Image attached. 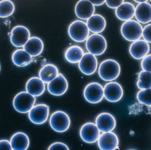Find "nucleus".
I'll use <instances>...</instances> for the list:
<instances>
[{
  "instance_id": "1a4fd4ad",
  "label": "nucleus",
  "mask_w": 151,
  "mask_h": 150,
  "mask_svg": "<svg viewBox=\"0 0 151 150\" xmlns=\"http://www.w3.org/2000/svg\"><path fill=\"white\" fill-rule=\"evenodd\" d=\"M30 38V31L23 26H15L11 32L10 41L16 47H24Z\"/></svg>"
},
{
  "instance_id": "f704fd0d",
  "label": "nucleus",
  "mask_w": 151,
  "mask_h": 150,
  "mask_svg": "<svg viewBox=\"0 0 151 150\" xmlns=\"http://www.w3.org/2000/svg\"><path fill=\"white\" fill-rule=\"evenodd\" d=\"M94 6H101L105 3V1H90Z\"/></svg>"
},
{
  "instance_id": "cd10ccee",
  "label": "nucleus",
  "mask_w": 151,
  "mask_h": 150,
  "mask_svg": "<svg viewBox=\"0 0 151 150\" xmlns=\"http://www.w3.org/2000/svg\"><path fill=\"white\" fill-rule=\"evenodd\" d=\"M15 5L12 1L4 0L0 1V17L6 18L11 16L15 11Z\"/></svg>"
},
{
  "instance_id": "0eeeda50",
  "label": "nucleus",
  "mask_w": 151,
  "mask_h": 150,
  "mask_svg": "<svg viewBox=\"0 0 151 150\" xmlns=\"http://www.w3.org/2000/svg\"><path fill=\"white\" fill-rule=\"evenodd\" d=\"M83 96L86 101L91 104H98L104 97V88L98 82H93L86 85L83 90Z\"/></svg>"
},
{
  "instance_id": "72a5a7b5",
  "label": "nucleus",
  "mask_w": 151,
  "mask_h": 150,
  "mask_svg": "<svg viewBox=\"0 0 151 150\" xmlns=\"http://www.w3.org/2000/svg\"><path fill=\"white\" fill-rule=\"evenodd\" d=\"M0 150H13L10 141L7 140H0Z\"/></svg>"
},
{
  "instance_id": "423d86ee",
  "label": "nucleus",
  "mask_w": 151,
  "mask_h": 150,
  "mask_svg": "<svg viewBox=\"0 0 151 150\" xmlns=\"http://www.w3.org/2000/svg\"><path fill=\"white\" fill-rule=\"evenodd\" d=\"M49 122L51 128L58 133H63L68 130L71 124L70 116L62 111L53 113L50 116Z\"/></svg>"
},
{
  "instance_id": "4c0bfd02",
  "label": "nucleus",
  "mask_w": 151,
  "mask_h": 150,
  "mask_svg": "<svg viewBox=\"0 0 151 150\" xmlns=\"http://www.w3.org/2000/svg\"><path fill=\"white\" fill-rule=\"evenodd\" d=\"M133 150V149H132V150Z\"/></svg>"
},
{
  "instance_id": "f03ea898",
  "label": "nucleus",
  "mask_w": 151,
  "mask_h": 150,
  "mask_svg": "<svg viewBox=\"0 0 151 150\" xmlns=\"http://www.w3.org/2000/svg\"><path fill=\"white\" fill-rule=\"evenodd\" d=\"M143 30V28L140 23L136 20H130L122 24L121 33L126 40L134 42L142 38Z\"/></svg>"
},
{
  "instance_id": "4468645a",
  "label": "nucleus",
  "mask_w": 151,
  "mask_h": 150,
  "mask_svg": "<svg viewBox=\"0 0 151 150\" xmlns=\"http://www.w3.org/2000/svg\"><path fill=\"white\" fill-rule=\"evenodd\" d=\"M96 125L100 132H112L116 126V121L113 115L109 113H102L96 118Z\"/></svg>"
},
{
  "instance_id": "4be33fe9",
  "label": "nucleus",
  "mask_w": 151,
  "mask_h": 150,
  "mask_svg": "<svg viewBox=\"0 0 151 150\" xmlns=\"http://www.w3.org/2000/svg\"><path fill=\"white\" fill-rule=\"evenodd\" d=\"M10 142L13 150H27L30 145V139L25 133L19 132L12 136Z\"/></svg>"
},
{
  "instance_id": "473e14b6",
  "label": "nucleus",
  "mask_w": 151,
  "mask_h": 150,
  "mask_svg": "<svg viewBox=\"0 0 151 150\" xmlns=\"http://www.w3.org/2000/svg\"><path fill=\"white\" fill-rule=\"evenodd\" d=\"M124 2L123 0H117V1H105V3L109 8L112 9H116L120 5Z\"/></svg>"
},
{
  "instance_id": "a878e982",
  "label": "nucleus",
  "mask_w": 151,
  "mask_h": 150,
  "mask_svg": "<svg viewBox=\"0 0 151 150\" xmlns=\"http://www.w3.org/2000/svg\"><path fill=\"white\" fill-rule=\"evenodd\" d=\"M84 55L82 48L79 46L70 47L65 51V57L66 60L71 63H78Z\"/></svg>"
},
{
  "instance_id": "39448f33",
  "label": "nucleus",
  "mask_w": 151,
  "mask_h": 150,
  "mask_svg": "<svg viewBox=\"0 0 151 150\" xmlns=\"http://www.w3.org/2000/svg\"><path fill=\"white\" fill-rule=\"evenodd\" d=\"M68 33L70 38L74 41L82 42L88 38L89 30L86 23L82 20H76L69 26Z\"/></svg>"
},
{
  "instance_id": "58836bf2",
  "label": "nucleus",
  "mask_w": 151,
  "mask_h": 150,
  "mask_svg": "<svg viewBox=\"0 0 151 150\" xmlns=\"http://www.w3.org/2000/svg\"></svg>"
},
{
  "instance_id": "7ed1b4c3",
  "label": "nucleus",
  "mask_w": 151,
  "mask_h": 150,
  "mask_svg": "<svg viewBox=\"0 0 151 150\" xmlns=\"http://www.w3.org/2000/svg\"><path fill=\"white\" fill-rule=\"evenodd\" d=\"M35 97L27 92H21L16 95L13 100L14 109L20 113H27L34 106Z\"/></svg>"
},
{
  "instance_id": "c756f323",
  "label": "nucleus",
  "mask_w": 151,
  "mask_h": 150,
  "mask_svg": "<svg viewBox=\"0 0 151 150\" xmlns=\"http://www.w3.org/2000/svg\"><path fill=\"white\" fill-rule=\"evenodd\" d=\"M141 65L143 70L151 72V54L148 55L142 60Z\"/></svg>"
},
{
  "instance_id": "b1692460",
  "label": "nucleus",
  "mask_w": 151,
  "mask_h": 150,
  "mask_svg": "<svg viewBox=\"0 0 151 150\" xmlns=\"http://www.w3.org/2000/svg\"><path fill=\"white\" fill-rule=\"evenodd\" d=\"M59 75L58 68L55 65L47 64L43 66L39 72L40 78L45 83L48 84Z\"/></svg>"
},
{
  "instance_id": "6ab92c4d",
  "label": "nucleus",
  "mask_w": 151,
  "mask_h": 150,
  "mask_svg": "<svg viewBox=\"0 0 151 150\" xmlns=\"http://www.w3.org/2000/svg\"><path fill=\"white\" fill-rule=\"evenodd\" d=\"M44 49V44L40 38L32 37L30 38L24 45V49L32 57L39 56Z\"/></svg>"
},
{
  "instance_id": "f257e3e1",
  "label": "nucleus",
  "mask_w": 151,
  "mask_h": 150,
  "mask_svg": "<svg viewBox=\"0 0 151 150\" xmlns=\"http://www.w3.org/2000/svg\"><path fill=\"white\" fill-rule=\"evenodd\" d=\"M120 73V65L113 59L105 60L100 63L99 68V76L106 82H111L117 79Z\"/></svg>"
},
{
  "instance_id": "f8f14e48",
  "label": "nucleus",
  "mask_w": 151,
  "mask_h": 150,
  "mask_svg": "<svg viewBox=\"0 0 151 150\" xmlns=\"http://www.w3.org/2000/svg\"><path fill=\"white\" fill-rule=\"evenodd\" d=\"M69 84L67 79L63 74L60 73L54 80L47 85V90L51 95L61 96L68 90Z\"/></svg>"
},
{
  "instance_id": "9d476101",
  "label": "nucleus",
  "mask_w": 151,
  "mask_h": 150,
  "mask_svg": "<svg viewBox=\"0 0 151 150\" xmlns=\"http://www.w3.org/2000/svg\"><path fill=\"white\" fill-rule=\"evenodd\" d=\"M104 97L110 102L115 103L120 101L123 96L122 86L117 82H111L107 83L104 88Z\"/></svg>"
},
{
  "instance_id": "412c9836",
  "label": "nucleus",
  "mask_w": 151,
  "mask_h": 150,
  "mask_svg": "<svg viewBox=\"0 0 151 150\" xmlns=\"http://www.w3.org/2000/svg\"><path fill=\"white\" fill-rule=\"evenodd\" d=\"M135 16L140 23L147 24L151 22V4L145 2L139 4L135 8Z\"/></svg>"
},
{
  "instance_id": "ddd939ff",
  "label": "nucleus",
  "mask_w": 151,
  "mask_h": 150,
  "mask_svg": "<svg viewBox=\"0 0 151 150\" xmlns=\"http://www.w3.org/2000/svg\"><path fill=\"white\" fill-rule=\"evenodd\" d=\"M78 67L81 72L86 75H91L96 71L98 60L95 55L90 53H84L78 63Z\"/></svg>"
},
{
  "instance_id": "bb28decb",
  "label": "nucleus",
  "mask_w": 151,
  "mask_h": 150,
  "mask_svg": "<svg viewBox=\"0 0 151 150\" xmlns=\"http://www.w3.org/2000/svg\"><path fill=\"white\" fill-rule=\"evenodd\" d=\"M137 88L141 90L151 88V72L142 70L138 75L137 83Z\"/></svg>"
},
{
  "instance_id": "393cba45",
  "label": "nucleus",
  "mask_w": 151,
  "mask_h": 150,
  "mask_svg": "<svg viewBox=\"0 0 151 150\" xmlns=\"http://www.w3.org/2000/svg\"><path fill=\"white\" fill-rule=\"evenodd\" d=\"M12 59L13 63L19 67L28 66L32 61V57L24 49L16 50L12 54Z\"/></svg>"
},
{
  "instance_id": "c85d7f7f",
  "label": "nucleus",
  "mask_w": 151,
  "mask_h": 150,
  "mask_svg": "<svg viewBox=\"0 0 151 150\" xmlns=\"http://www.w3.org/2000/svg\"><path fill=\"white\" fill-rule=\"evenodd\" d=\"M137 99L141 104L151 106V88L139 91L137 92Z\"/></svg>"
},
{
  "instance_id": "7c9ffc66",
  "label": "nucleus",
  "mask_w": 151,
  "mask_h": 150,
  "mask_svg": "<svg viewBox=\"0 0 151 150\" xmlns=\"http://www.w3.org/2000/svg\"><path fill=\"white\" fill-rule=\"evenodd\" d=\"M142 37L146 42L151 43V23L148 24L143 28Z\"/></svg>"
},
{
  "instance_id": "dca6fc26",
  "label": "nucleus",
  "mask_w": 151,
  "mask_h": 150,
  "mask_svg": "<svg viewBox=\"0 0 151 150\" xmlns=\"http://www.w3.org/2000/svg\"><path fill=\"white\" fill-rule=\"evenodd\" d=\"M150 51L149 43L144 40L139 39L134 41L130 45L129 52L134 59L139 60L143 59L148 55Z\"/></svg>"
},
{
  "instance_id": "5701e85b",
  "label": "nucleus",
  "mask_w": 151,
  "mask_h": 150,
  "mask_svg": "<svg viewBox=\"0 0 151 150\" xmlns=\"http://www.w3.org/2000/svg\"><path fill=\"white\" fill-rule=\"evenodd\" d=\"M86 24L89 31L94 33H99L105 29L106 21L102 15L94 14L87 20Z\"/></svg>"
},
{
  "instance_id": "20e7f679",
  "label": "nucleus",
  "mask_w": 151,
  "mask_h": 150,
  "mask_svg": "<svg viewBox=\"0 0 151 150\" xmlns=\"http://www.w3.org/2000/svg\"><path fill=\"white\" fill-rule=\"evenodd\" d=\"M107 45L106 40L99 33H93L90 35L86 41L87 50L94 55L103 54L106 50Z\"/></svg>"
},
{
  "instance_id": "c9c22d12",
  "label": "nucleus",
  "mask_w": 151,
  "mask_h": 150,
  "mask_svg": "<svg viewBox=\"0 0 151 150\" xmlns=\"http://www.w3.org/2000/svg\"><path fill=\"white\" fill-rule=\"evenodd\" d=\"M135 2L139 4L147 2V0H134Z\"/></svg>"
},
{
  "instance_id": "aec40b11",
  "label": "nucleus",
  "mask_w": 151,
  "mask_h": 150,
  "mask_svg": "<svg viewBox=\"0 0 151 150\" xmlns=\"http://www.w3.org/2000/svg\"><path fill=\"white\" fill-rule=\"evenodd\" d=\"M135 8L134 4L129 2L123 3L115 9V13L117 17L122 21L132 20L135 16Z\"/></svg>"
},
{
  "instance_id": "2f4dec72",
  "label": "nucleus",
  "mask_w": 151,
  "mask_h": 150,
  "mask_svg": "<svg viewBox=\"0 0 151 150\" xmlns=\"http://www.w3.org/2000/svg\"><path fill=\"white\" fill-rule=\"evenodd\" d=\"M47 150H70L68 146L61 142H56L51 144Z\"/></svg>"
},
{
  "instance_id": "2eb2a0df",
  "label": "nucleus",
  "mask_w": 151,
  "mask_h": 150,
  "mask_svg": "<svg viewBox=\"0 0 151 150\" xmlns=\"http://www.w3.org/2000/svg\"><path fill=\"white\" fill-rule=\"evenodd\" d=\"M97 141L98 146L100 150H116L119 147V138L113 132L103 133Z\"/></svg>"
},
{
  "instance_id": "6e6552de",
  "label": "nucleus",
  "mask_w": 151,
  "mask_h": 150,
  "mask_svg": "<svg viewBox=\"0 0 151 150\" xmlns=\"http://www.w3.org/2000/svg\"><path fill=\"white\" fill-rule=\"evenodd\" d=\"M49 107L45 104H39L34 106L28 112V118L34 124L42 125L48 119Z\"/></svg>"
},
{
  "instance_id": "f3484780",
  "label": "nucleus",
  "mask_w": 151,
  "mask_h": 150,
  "mask_svg": "<svg viewBox=\"0 0 151 150\" xmlns=\"http://www.w3.org/2000/svg\"><path fill=\"white\" fill-rule=\"evenodd\" d=\"M95 11V6L90 1L81 0L76 4V15L82 20H88L94 15Z\"/></svg>"
},
{
  "instance_id": "9b49d317",
  "label": "nucleus",
  "mask_w": 151,
  "mask_h": 150,
  "mask_svg": "<svg viewBox=\"0 0 151 150\" xmlns=\"http://www.w3.org/2000/svg\"><path fill=\"white\" fill-rule=\"evenodd\" d=\"M80 135L82 140L86 143H95L100 136V131L96 124L88 122L82 126Z\"/></svg>"
},
{
  "instance_id": "e433bc0d",
  "label": "nucleus",
  "mask_w": 151,
  "mask_h": 150,
  "mask_svg": "<svg viewBox=\"0 0 151 150\" xmlns=\"http://www.w3.org/2000/svg\"><path fill=\"white\" fill-rule=\"evenodd\" d=\"M0 70H1V65H0Z\"/></svg>"
},
{
  "instance_id": "a211bd4d",
  "label": "nucleus",
  "mask_w": 151,
  "mask_h": 150,
  "mask_svg": "<svg viewBox=\"0 0 151 150\" xmlns=\"http://www.w3.org/2000/svg\"><path fill=\"white\" fill-rule=\"evenodd\" d=\"M45 83L40 77H31L27 82L26 90L27 92L35 97H40L45 90Z\"/></svg>"
}]
</instances>
